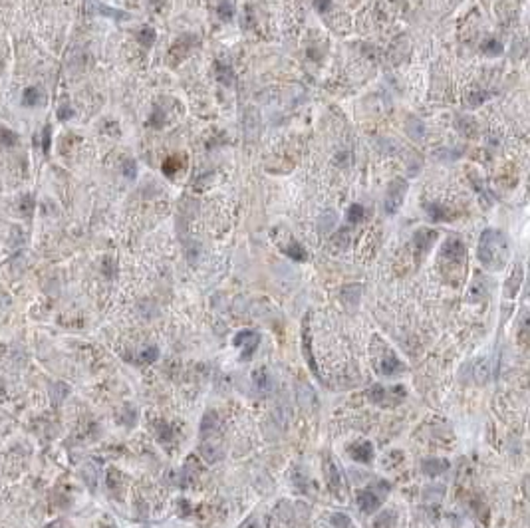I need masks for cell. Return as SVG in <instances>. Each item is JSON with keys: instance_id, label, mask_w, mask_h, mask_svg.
Listing matches in <instances>:
<instances>
[{"instance_id": "obj_27", "label": "cell", "mask_w": 530, "mask_h": 528, "mask_svg": "<svg viewBox=\"0 0 530 528\" xmlns=\"http://www.w3.org/2000/svg\"><path fill=\"white\" fill-rule=\"evenodd\" d=\"M346 218H348L352 224H355V222H361V220L365 218V209H363V205H359V203H353L352 207L348 209V214H346Z\"/></svg>"}, {"instance_id": "obj_7", "label": "cell", "mask_w": 530, "mask_h": 528, "mask_svg": "<svg viewBox=\"0 0 530 528\" xmlns=\"http://www.w3.org/2000/svg\"><path fill=\"white\" fill-rule=\"evenodd\" d=\"M405 395V389L401 387V385H395V387H391V389H385L383 385H373L371 387V391H369V397H371V401H375V403H385L387 399H391V401H401V397Z\"/></svg>"}, {"instance_id": "obj_36", "label": "cell", "mask_w": 530, "mask_h": 528, "mask_svg": "<svg viewBox=\"0 0 530 528\" xmlns=\"http://www.w3.org/2000/svg\"><path fill=\"white\" fill-rule=\"evenodd\" d=\"M18 209H20L22 214H30V212L34 211V199H32L30 195H24V197L20 199V207H18Z\"/></svg>"}, {"instance_id": "obj_9", "label": "cell", "mask_w": 530, "mask_h": 528, "mask_svg": "<svg viewBox=\"0 0 530 528\" xmlns=\"http://www.w3.org/2000/svg\"><path fill=\"white\" fill-rule=\"evenodd\" d=\"M187 169V155H183V153H175V155H169L165 161H163V165H161V171H163V175L165 177H169V179H175L181 171H185Z\"/></svg>"}, {"instance_id": "obj_42", "label": "cell", "mask_w": 530, "mask_h": 528, "mask_svg": "<svg viewBox=\"0 0 530 528\" xmlns=\"http://www.w3.org/2000/svg\"><path fill=\"white\" fill-rule=\"evenodd\" d=\"M4 350H6V348H4L2 344H0V357H2V353H4Z\"/></svg>"}, {"instance_id": "obj_18", "label": "cell", "mask_w": 530, "mask_h": 528, "mask_svg": "<svg viewBox=\"0 0 530 528\" xmlns=\"http://www.w3.org/2000/svg\"><path fill=\"white\" fill-rule=\"evenodd\" d=\"M455 123H457V129H459V133H461V135H465V137H469V139H473V137L477 135V131H479V125H477V121H475L473 117H469V115H459Z\"/></svg>"}, {"instance_id": "obj_28", "label": "cell", "mask_w": 530, "mask_h": 528, "mask_svg": "<svg viewBox=\"0 0 530 528\" xmlns=\"http://www.w3.org/2000/svg\"><path fill=\"white\" fill-rule=\"evenodd\" d=\"M489 98H491L489 92H471V94H467V104H469L471 107H479V106H483Z\"/></svg>"}, {"instance_id": "obj_2", "label": "cell", "mask_w": 530, "mask_h": 528, "mask_svg": "<svg viewBox=\"0 0 530 528\" xmlns=\"http://www.w3.org/2000/svg\"><path fill=\"white\" fill-rule=\"evenodd\" d=\"M220 419L214 411H209L201 421V455L209 463H216L222 459V433H220Z\"/></svg>"}, {"instance_id": "obj_13", "label": "cell", "mask_w": 530, "mask_h": 528, "mask_svg": "<svg viewBox=\"0 0 530 528\" xmlns=\"http://www.w3.org/2000/svg\"><path fill=\"white\" fill-rule=\"evenodd\" d=\"M521 284H523V266L517 264L513 274L509 276V280L505 284V296L507 298H515L519 294V290H521Z\"/></svg>"}, {"instance_id": "obj_39", "label": "cell", "mask_w": 530, "mask_h": 528, "mask_svg": "<svg viewBox=\"0 0 530 528\" xmlns=\"http://www.w3.org/2000/svg\"><path fill=\"white\" fill-rule=\"evenodd\" d=\"M332 525L336 528H352V521L346 515H334L332 517Z\"/></svg>"}, {"instance_id": "obj_23", "label": "cell", "mask_w": 530, "mask_h": 528, "mask_svg": "<svg viewBox=\"0 0 530 528\" xmlns=\"http://www.w3.org/2000/svg\"><path fill=\"white\" fill-rule=\"evenodd\" d=\"M137 40H139L141 46L151 48V46L155 44V40H157V32H155V28H151V26H143V28L137 32Z\"/></svg>"}, {"instance_id": "obj_37", "label": "cell", "mask_w": 530, "mask_h": 528, "mask_svg": "<svg viewBox=\"0 0 530 528\" xmlns=\"http://www.w3.org/2000/svg\"><path fill=\"white\" fill-rule=\"evenodd\" d=\"M157 355H159V350H157V348H147V350L141 352L139 361H141V363H151V361L157 359Z\"/></svg>"}, {"instance_id": "obj_14", "label": "cell", "mask_w": 530, "mask_h": 528, "mask_svg": "<svg viewBox=\"0 0 530 528\" xmlns=\"http://www.w3.org/2000/svg\"><path fill=\"white\" fill-rule=\"evenodd\" d=\"M447 469H449V461H445V459H427V461H423V465H421V471H423L427 477H431V479L443 475Z\"/></svg>"}, {"instance_id": "obj_41", "label": "cell", "mask_w": 530, "mask_h": 528, "mask_svg": "<svg viewBox=\"0 0 530 528\" xmlns=\"http://www.w3.org/2000/svg\"><path fill=\"white\" fill-rule=\"evenodd\" d=\"M42 149H44V153H48V151H50V127H48V125L44 127V141H42Z\"/></svg>"}, {"instance_id": "obj_35", "label": "cell", "mask_w": 530, "mask_h": 528, "mask_svg": "<svg viewBox=\"0 0 530 528\" xmlns=\"http://www.w3.org/2000/svg\"><path fill=\"white\" fill-rule=\"evenodd\" d=\"M121 171H123V175L127 177V179H135L137 177V163L133 159H125Z\"/></svg>"}, {"instance_id": "obj_20", "label": "cell", "mask_w": 530, "mask_h": 528, "mask_svg": "<svg viewBox=\"0 0 530 528\" xmlns=\"http://www.w3.org/2000/svg\"><path fill=\"white\" fill-rule=\"evenodd\" d=\"M100 14H104V16H109V18H115V20H127L129 18V14L127 12H123V10H115V8H109V6H104V4H100L98 0H88Z\"/></svg>"}, {"instance_id": "obj_10", "label": "cell", "mask_w": 530, "mask_h": 528, "mask_svg": "<svg viewBox=\"0 0 530 528\" xmlns=\"http://www.w3.org/2000/svg\"><path fill=\"white\" fill-rule=\"evenodd\" d=\"M435 240H437V232L431 230V228H419L415 232V236H413V242H415V248H417L419 254L429 252Z\"/></svg>"}, {"instance_id": "obj_32", "label": "cell", "mask_w": 530, "mask_h": 528, "mask_svg": "<svg viewBox=\"0 0 530 528\" xmlns=\"http://www.w3.org/2000/svg\"><path fill=\"white\" fill-rule=\"evenodd\" d=\"M304 357H306V361L310 363V369L314 371V375H318L320 377V373H318V365H316V361H314V357H312V352H310V336L304 332Z\"/></svg>"}, {"instance_id": "obj_1", "label": "cell", "mask_w": 530, "mask_h": 528, "mask_svg": "<svg viewBox=\"0 0 530 528\" xmlns=\"http://www.w3.org/2000/svg\"><path fill=\"white\" fill-rule=\"evenodd\" d=\"M477 256L487 270H503L509 262V256H511V246H509L507 234L503 230H497V228L483 230Z\"/></svg>"}, {"instance_id": "obj_34", "label": "cell", "mask_w": 530, "mask_h": 528, "mask_svg": "<svg viewBox=\"0 0 530 528\" xmlns=\"http://www.w3.org/2000/svg\"><path fill=\"white\" fill-rule=\"evenodd\" d=\"M334 224H336V214H334L332 211L324 212V216L320 218V232H328Z\"/></svg>"}, {"instance_id": "obj_12", "label": "cell", "mask_w": 530, "mask_h": 528, "mask_svg": "<svg viewBox=\"0 0 530 528\" xmlns=\"http://www.w3.org/2000/svg\"><path fill=\"white\" fill-rule=\"evenodd\" d=\"M350 457L357 463H369L373 459V445L369 441H363V443H357L350 447Z\"/></svg>"}, {"instance_id": "obj_6", "label": "cell", "mask_w": 530, "mask_h": 528, "mask_svg": "<svg viewBox=\"0 0 530 528\" xmlns=\"http://www.w3.org/2000/svg\"><path fill=\"white\" fill-rule=\"evenodd\" d=\"M441 256H443L445 260L453 262V264L463 262L465 256H467V246H465L463 240H459V238H449V240L443 244V248H441Z\"/></svg>"}, {"instance_id": "obj_8", "label": "cell", "mask_w": 530, "mask_h": 528, "mask_svg": "<svg viewBox=\"0 0 530 528\" xmlns=\"http://www.w3.org/2000/svg\"><path fill=\"white\" fill-rule=\"evenodd\" d=\"M357 507L361 509V513L371 515L381 507V497L373 491V489H365L357 495Z\"/></svg>"}, {"instance_id": "obj_16", "label": "cell", "mask_w": 530, "mask_h": 528, "mask_svg": "<svg viewBox=\"0 0 530 528\" xmlns=\"http://www.w3.org/2000/svg\"><path fill=\"white\" fill-rule=\"evenodd\" d=\"M379 369H381L383 375H395V373H401V371L405 369V365L395 357V353H387V355L381 359Z\"/></svg>"}, {"instance_id": "obj_5", "label": "cell", "mask_w": 530, "mask_h": 528, "mask_svg": "<svg viewBox=\"0 0 530 528\" xmlns=\"http://www.w3.org/2000/svg\"><path fill=\"white\" fill-rule=\"evenodd\" d=\"M199 40L195 38V36H189V34H185V36H181L179 40H177L175 44H173V48H171V52H169V60H171V66H175V64H179L183 58H187L189 56V52L195 48V44H197Z\"/></svg>"}, {"instance_id": "obj_15", "label": "cell", "mask_w": 530, "mask_h": 528, "mask_svg": "<svg viewBox=\"0 0 530 528\" xmlns=\"http://www.w3.org/2000/svg\"><path fill=\"white\" fill-rule=\"evenodd\" d=\"M258 123H260V119H258L254 107H248V113L244 117V135L248 141H254L258 137Z\"/></svg>"}, {"instance_id": "obj_19", "label": "cell", "mask_w": 530, "mask_h": 528, "mask_svg": "<svg viewBox=\"0 0 530 528\" xmlns=\"http://www.w3.org/2000/svg\"><path fill=\"white\" fill-rule=\"evenodd\" d=\"M425 211H427L429 218L435 220V222H443V220L449 218V211L443 205H439V203H425Z\"/></svg>"}, {"instance_id": "obj_25", "label": "cell", "mask_w": 530, "mask_h": 528, "mask_svg": "<svg viewBox=\"0 0 530 528\" xmlns=\"http://www.w3.org/2000/svg\"><path fill=\"white\" fill-rule=\"evenodd\" d=\"M165 123H167V115H165V111H163L161 107H155V109L151 111L149 119H147V125L159 129V127H165Z\"/></svg>"}, {"instance_id": "obj_3", "label": "cell", "mask_w": 530, "mask_h": 528, "mask_svg": "<svg viewBox=\"0 0 530 528\" xmlns=\"http://www.w3.org/2000/svg\"><path fill=\"white\" fill-rule=\"evenodd\" d=\"M407 195V181L405 179H393L387 185V193H385V212L387 214H397V211L403 205V199Z\"/></svg>"}, {"instance_id": "obj_40", "label": "cell", "mask_w": 530, "mask_h": 528, "mask_svg": "<svg viewBox=\"0 0 530 528\" xmlns=\"http://www.w3.org/2000/svg\"><path fill=\"white\" fill-rule=\"evenodd\" d=\"M314 6H316V10L320 14H324V12H328L332 8V0H314Z\"/></svg>"}, {"instance_id": "obj_31", "label": "cell", "mask_w": 530, "mask_h": 528, "mask_svg": "<svg viewBox=\"0 0 530 528\" xmlns=\"http://www.w3.org/2000/svg\"><path fill=\"white\" fill-rule=\"evenodd\" d=\"M393 525H395V515H393L391 511H387V513H383V515H379V517L375 519V525H373V527L375 528H393Z\"/></svg>"}, {"instance_id": "obj_11", "label": "cell", "mask_w": 530, "mask_h": 528, "mask_svg": "<svg viewBox=\"0 0 530 528\" xmlns=\"http://www.w3.org/2000/svg\"><path fill=\"white\" fill-rule=\"evenodd\" d=\"M326 477H328V485H330V489L338 495V499H340V495H344V483H342V473H340V469L334 465V461H330L328 459V463H326Z\"/></svg>"}, {"instance_id": "obj_21", "label": "cell", "mask_w": 530, "mask_h": 528, "mask_svg": "<svg viewBox=\"0 0 530 528\" xmlns=\"http://www.w3.org/2000/svg\"><path fill=\"white\" fill-rule=\"evenodd\" d=\"M214 70H216V78H218L220 84H224V86H232L234 84V72H232V68L228 64L216 62Z\"/></svg>"}, {"instance_id": "obj_22", "label": "cell", "mask_w": 530, "mask_h": 528, "mask_svg": "<svg viewBox=\"0 0 530 528\" xmlns=\"http://www.w3.org/2000/svg\"><path fill=\"white\" fill-rule=\"evenodd\" d=\"M284 252H286V256L288 258H292V260H296V262H304L306 258H308V252H306V248L300 244V242H296V240H292L286 248H284Z\"/></svg>"}, {"instance_id": "obj_24", "label": "cell", "mask_w": 530, "mask_h": 528, "mask_svg": "<svg viewBox=\"0 0 530 528\" xmlns=\"http://www.w3.org/2000/svg\"><path fill=\"white\" fill-rule=\"evenodd\" d=\"M481 52H483L485 56L497 58V56H501V54H503V44H501L497 38H489V40H485V42H483V46H481Z\"/></svg>"}, {"instance_id": "obj_17", "label": "cell", "mask_w": 530, "mask_h": 528, "mask_svg": "<svg viewBox=\"0 0 530 528\" xmlns=\"http://www.w3.org/2000/svg\"><path fill=\"white\" fill-rule=\"evenodd\" d=\"M252 383L256 385V389H258L260 393H268V391L272 389V377H270V373L266 371V367H258V369H254V373H252Z\"/></svg>"}, {"instance_id": "obj_29", "label": "cell", "mask_w": 530, "mask_h": 528, "mask_svg": "<svg viewBox=\"0 0 530 528\" xmlns=\"http://www.w3.org/2000/svg\"><path fill=\"white\" fill-rule=\"evenodd\" d=\"M16 141H18V135H16L12 129L0 125V145H4V147H12V145H16Z\"/></svg>"}, {"instance_id": "obj_33", "label": "cell", "mask_w": 530, "mask_h": 528, "mask_svg": "<svg viewBox=\"0 0 530 528\" xmlns=\"http://www.w3.org/2000/svg\"><path fill=\"white\" fill-rule=\"evenodd\" d=\"M216 14L220 16V20H230L234 14V8H232V4H228V0H222L216 6Z\"/></svg>"}, {"instance_id": "obj_38", "label": "cell", "mask_w": 530, "mask_h": 528, "mask_svg": "<svg viewBox=\"0 0 530 528\" xmlns=\"http://www.w3.org/2000/svg\"><path fill=\"white\" fill-rule=\"evenodd\" d=\"M70 117H74V109L70 104H62L60 109H58V119L60 121H68Z\"/></svg>"}, {"instance_id": "obj_30", "label": "cell", "mask_w": 530, "mask_h": 528, "mask_svg": "<svg viewBox=\"0 0 530 528\" xmlns=\"http://www.w3.org/2000/svg\"><path fill=\"white\" fill-rule=\"evenodd\" d=\"M409 123H411V125H407V133H409L413 139H419V137L425 135V127H423V123H421L419 119L409 117Z\"/></svg>"}, {"instance_id": "obj_26", "label": "cell", "mask_w": 530, "mask_h": 528, "mask_svg": "<svg viewBox=\"0 0 530 528\" xmlns=\"http://www.w3.org/2000/svg\"><path fill=\"white\" fill-rule=\"evenodd\" d=\"M40 102H42V94H40L38 88H28V90L24 92V96H22V104L28 106V107H30V106L34 107V106H38Z\"/></svg>"}, {"instance_id": "obj_4", "label": "cell", "mask_w": 530, "mask_h": 528, "mask_svg": "<svg viewBox=\"0 0 530 528\" xmlns=\"http://www.w3.org/2000/svg\"><path fill=\"white\" fill-rule=\"evenodd\" d=\"M258 344H260V334L254 332V330H240L234 336V346L240 350L242 359H248L252 353L256 352Z\"/></svg>"}]
</instances>
